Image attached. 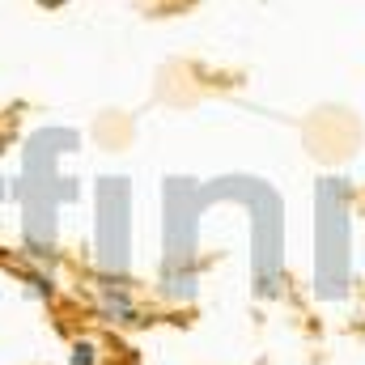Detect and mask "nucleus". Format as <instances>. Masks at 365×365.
<instances>
[{
  "label": "nucleus",
  "mask_w": 365,
  "mask_h": 365,
  "mask_svg": "<svg viewBox=\"0 0 365 365\" xmlns=\"http://www.w3.org/2000/svg\"><path fill=\"white\" fill-rule=\"evenodd\" d=\"M73 365H93V344H73Z\"/></svg>",
  "instance_id": "nucleus-2"
},
{
  "label": "nucleus",
  "mask_w": 365,
  "mask_h": 365,
  "mask_svg": "<svg viewBox=\"0 0 365 365\" xmlns=\"http://www.w3.org/2000/svg\"><path fill=\"white\" fill-rule=\"evenodd\" d=\"M132 314H136V306H132V297L119 289V293H106V302H102V319H110V323H132Z\"/></svg>",
  "instance_id": "nucleus-1"
}]
</instances>
